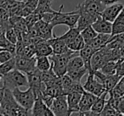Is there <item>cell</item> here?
Returning <instances> with one entry per match:
<instances>
[{"label": "cell", "instance_id": "obj_1", "mask_svg": "<svg viewBox=\"0 0 124 116\" xmlns=\"http://www.w3.org/2000/svg\"><path fill=\"white\" fill-rule=\"evenodd\" d=\"M0 107L2 109V115L9 116H27L31 115V110L22 108L15 99L11 90L4 87V93L0 100Z\"/></svg>", "mask_w": 124, "mask_h": 116}, {"label": "cell", "instance_id": "obj_2", "mask_svg": "<svg viewBox=\"0 0 124 116\" xmlns=\"http://www.w3.org/2000/svg\"><path fill=\"white\" fill-rule=\"evenodd\" d=\"M78 52L68 51L67 53H61V54H54L52 53L49 57L50 63H51V68L54 74L58 77L62 76L66 73V67L69 59L71 57L77 55Z\"/></svg>", "mask_w": 124, "mask_h": 116}, {"label": "cell", "instance_id": "obj_3", "mask_svg": "<svg viewBox=\"0 0 124 116\" xmlns=\"http://www.w3.org/2000/svg\"><path fill=\"white\" fill-rule=\"evenodd\" d=\"M64 9V5H60L59 10L56 11L53 20L50 22L53 27L59 25H66L69 27H74L76 26L78 20L79 18V10L76 8V9L71 12H62V9Z\"/></svg>", "mask_w": 124, "mask_h": 116}, {"label": "cell", "instance_id": "obj_4", "mask_svg": "<svg viewBox=\"0 0 124 116\" xmlns=\"http://www.w3.org/2000/svg\"><path fill=\"white\" fill-rule=\"evenodd\" d=\"M2 79L4 81L3 87L9 88V90H12L16 87H28V81L26 74L16 69H14L11 71L3 75Z\"/></svg>", "mask_w": 124, "mask_h": 116}, {"label": "cell", "instance_id": "obj_5", "mask_svg": "<svg viewBox=\"0 0 124 116\" xmlns=\"http://www.w3.org/2000/svg\"><path fill=\"white\" fill-rule=\"evenodd\" d=\"M11 92L16 101L21 107L26 110H31L36 99V96L31 87H28L27 89L25 91H21L19 87H16L12 89Z\"/></svg>", "mask_w": 124, "mask_h": 116}, {"label": "cell", "instance_id": "obj_6", "mask_svg": "<svg viewBox=\"0 0 124 116\" xmlns=\"http://www.w3.org/2000/svg\"><path fill=\"white\" fill-rule=\"evenodd\" d=\"M28 81V87L32 89L35 96L39 97L41 92L45 89V86L41 80V71L35 69L32 71L26 74Z\"/></svg>", "mask_w": 124, "mask_h": 116}, {"label": "cell", "instance_id": "obj_7", "mask_svg": "<svg viewBox=\"0 0 124 116\" xmlns=\"http://www.w3.org/2000/svg\"><path fill=\"white\" fill-rule=\"evenodd\" d=\"M83 87L84 91L90 92V93L93 94L97 97L100 96L103 92H105V89L104 87L103 84L98 79L95 78L93 72L88 73V77H87L85 83L83 85Z\"/></svg>", "mask_w": 124, "mask_h": 116}, {"label": "cell", "instance_id": "obj_8", "mask_svg": "<svg viewBox=\"0 0 124 116\" xmlns=\"http://www.w3.org/2000/svg\"><path fill=\"white\" fill-rule=\"evenodd\" d=\"M49 109L56 116H69L70 111L68 109L66 95H59L54 98Z\"/></svg>", "mask_w": 124, "mask_h": 116}, {"label": "cell", "instance_id": "obj_9", "mask_svg": "<svg viewBox=\"0 0 124 116\" xmlns=\"http://www.w3.org/2000/svg\"><path fill=\"white\" fill-rule=\"evenodd\" d=\"M105 7V6L100 2V0H84L82 4L78 5L79 9L94 16H100Z\"/></svg>", "mask_w": 124, "mask_h": 116}, {"label": "cell", "instance_id": "obj_10", "mask_svg": "<svg viewBox=\"0 0 124 116\" xmlns=\"http://www.w3.org/2000/svg\"><path fill=\"white\" fill-rule=\"evenodd\" d=\"M16 58V69L24 74H27L36 69V56L31 58L15 56Z\"/></svg>", "mask_w": 124, "mask_h": 116}, {"label": "cell", "instance_id": "obj_11", "mask_svg": "<svg viewBox=\"0 0 124 116\" xmlns=\"http://www.w3.org/2000/svg\"><path fill=\"white\" fill-rule=\"evenodd\" d=\"M34 28L37 31V35L39 36L40 38L43 40H48L50 38H53V29L54 27L49 24V23L46 22V21H43V20H39L38 22L35 23Z\"/></svg>", "mask_w": 124, "mask_h": 116}, {"label": "cell", "instance_id": "obj_12", "mask_svg": "<svg viewBox=\"0 0 124 116\" xmlns=\"http://www.w3.org/2000/svg\"><path fill=\"white\" fill-rule=\"evenodd\" d=\"M122 10H123V4L115 3V4H112L110 5L105 6L102 10V12L100 13V16L106 21L112 22Z\"/></svg>", "mask_w": 124, "mask_h": 116}, {"label": "cell", "instance_id": "obj_13", "mask_svg": "<svg viewBox=\"0 0 124 116\" xmlns=\"http://www.w3.org/2000/svg\"><path fill=\"white\" fill-rule=\"evenodd\" d=\"M31 115L33 116H54L51 109L44 103L40 97H37L31 109Z\"/></svg>", "mask_w": 124, "mask_h": 116}, {"label": "cell", "instance_id": "obj_14", "mask_svg": "<svg viewBox=\"0 0 124 116\" xmlns=\"http://www.w3.org/2000/svg\"><path fill=\"white\" fill-rule=\"evenodd\" d=\"M91 26L97 33L110 35L111 33V22L105 20L100 15L92 23Z\"/></svg>", "mask_w": 124, "mask_h": 116}, {"label": "cell", "instance_id": "obj_15", "mask_svg": "<svg viewBox=\"0 0 124 116\" xmlns=\"http://www.w3.org/2000/svg\"><path fill=\"white\" fill-rule=\"evenodd\" d=\"M52 48V52L54 54H61V53H67L70 51L66 43L63 40L60 39L59 36H54L53 38L47 40Z\"/></svg>", "mask_w": 124, "mask_h": 116}, {"label": "cell", "instance_id": "obj_16", "mask_svg": "<svg viewBox=\"0 0 124 116\" xmlns=\"http://www.w3.org/2000/svg\"><path fill=\"white\" fill-rule=\"evenodd\" d=\"M82 92H71L66 94V101H67L68 109L70 111V115L72 113L79 110V101L81 98Z\"/></svg>", "mask_w": 124, "mask_h": 116}, {"label": "cell", "instance_id": "obj_17", "mask_svg": "<svg viewBox=\"0 0 124 116\" xmlns=\"http://www.w3.org/2000/svg\"><path fill=\"white\" fill-rule=\"evenodd\" d=\"M35 56H50L53 53L52 48L47 40L41 39L34 45Z\"/></svg>", "mask_w": 124, "mask_h": 116}, {"label": "cell", "instance_id": "obj_18", "mask_svg": "<svg viewBox=\"0 0 124 116\" xmlns=\"http://www.w3.org/2000/svg\"><path fill=\"white\" fill-rule=\"evenodd\" d=\"M96 98H97V96L84 91L83 92V94H82L81 98H80L79 101V105H78L79 106V110L78 111L90 110L93 102H94Z\"/></svg>", "mask_w": 124, "mask_h": 116}, {"label": "cell", "instance_id": "obj_19", "mask_svg": "<svg viewBox=\"0 0 124 116\" xmlns=\"http://www.w3.org/2000/svg\"><path fill=\"white\" fill-rule=\"evenodd\" d=\"M94 52H96L89 44H85L84 47L80 50L78 53H79V56L82 58V59L83 60V63L84 65L88 70V73L89 72H93L91 70V66H90V59H91L92 56L94 53Z\"/></svg>", "mask_w": 124, "mask_h": 116}, {"label": "cell", "instance_id": "obj_20", "mask_svg": "<svg viewBox=\"0 0 124 116\" xmlns=\"http://www.w3.org/2000/svg\"><path fill=\"white\" fill-rule=\"evenodd\" d=\"M124 33V11L122 10L117 17L111 22L110 36Z\"/></svg>", "mask_w": 124, "mask_h": 116}, {"label": "cell", "instance_id": "obj_21", "mask_svg": "<svg viewBox=\"0 0 124 116\" xmlns=\"http://www.w3.org/2000/svg\"><path fill=\"white\" fill-rule=\"evenodd\" d=\"M110 34H101V33H98L97 36L90 42V43L88 44L95 50L98 51L100 48H102L103 47H105L107 43V41L110 38Z\"/></svg>", "mask_w": 124, "mask_h": 116}, {"label": "cell", "instance_id": "obj_22", "mask_svg": "<svg viewBox=\"0 0 124 116\" xmlns=\"http://www.w3.org/2000/svg\"><path fill=\"white\" fill-rule=\"evenodd\" d=\"M107 94H108V92L105 91V92H103L100 96L97 97V98L95 99V101L93 102V105H92L91 109H90V110L93 111V113H95L98 116H100V113L101 112V110L103 109L104 106H105V102H106Z\"/></svg>", "mask_w": 124, "mask_h": 116}, {"label": "cell", "instance_id": "obj_23", "mask_svg": "<svg viewBox=\"0 0 124 116\" xmlns=\"http://www.w3.org/2000/svg\"><path fill=\"white\" fill-rule=\"evenodd\" d=\"M58 78L59 77L54 74L52 68H50L49 70H46V71L41 72V80L43 83L44 84L45 87L54 85L57 81Z\"/></svg>", "mask_w": 124, "mask_h": 116}, {"label": "cell", "instance_id": "obj_24", "mask_svg": "<svg viewBox=\"0 0 124 116\" xmlns=\"http://www.w3.org/2000/svg\"><path fill=\"white\" fill-rule=\"evenodd\" d=\"M84 66V63H83V60L82 59L81 57L75 55V56L71 57L69 59V61H68L67 67H66V72L78 70V69H81Z\"/></svg>", "mask_w": 124, "mask_h": 116}, {"label": "cell", "instance_id": "obj_25", "mask_svg": "<svg viewBox=\"0 0 124 116\" xmlns=\"http://www.w3.org/2000/svg\"><path fill=\"white\" fill-rule=\"evenodd\" d=\"M36 68L43 72L51 68V63L48 56H36Z\"/></svg>", "mask_w": 124, "mask_h": 116}, {"label": "cell", "instance_id": "obj_26", "mask_svg": "<svg viewBox=\"0 0 124 116\" xmlns=\"http://www.w3.org/2000/svg\"><path fill=\"white\" fill-rule=\"evenodd\" d=\"M97 34H98V33L94 31V29L92 27L91 25L88 26L87 27H85L84 29H83L80 31V35H81L82 37H83L85 44L90 43V42L97 36Z\"/></svg>", "mask_w": 124, "mask_h": 116}, {"label": "cell", "instance_id": "obj_27", "mask_svg": "<svg viewBox=\"0 0 124 116\" xmlns=\"http://www.w3.org/2000/svg\"><path fill=\"white\" fill-rule=\"evenodd\" d=\"M79 34H80V31L76 26H74V27H69V30L65 34L59 36V37L61 40H63L66 43V45H67L70 42H71L74 38H76Z\"/></svg>", "mask_w": 124, "mask_h": 116}, {"label": "cell", "instance_id": "obj_28", "mask_svg": "<svg viewBox=\"0 0 124 116\" xmlns=\"http://www.w3.org/2000/svg\"><path fill=\"white\" fill-rule=\"evenodd\" d=\"M110 96L115 97H120L122 96H124V78H122L119 80V81L116 84V86L108 92Z\"/></svg>", "mask_w": 124, "mask_h": 116}, {"label": "cell", "instance_id": "obj_29", "mask_svg": "<svg viewBox=\"0 0 124 116\" xmlns=\"http://www.w3.org/2000/svg\"><path fill=\"white\" fill-rule=\"evenodd\" d=\"M9 12L6 9L3 7H0V26L5 31L9 26H12L9 21Z\"/></svg>", "mask_w": 124, "mask_h": 116}, {"label": "cell", "instance_id": "obj_30", "mask_svg": "<svg viewBox=\"0 0 124 116\" xmlns=\"http://www.w3.org/2000/svg\"><path fill=\"white\" fill-rule=\"evenodd\" d=\"M85 43L83 41V37H82L81 35H78L76 38L72 40L71 42H70L69 43L67 44V47L71 51H74V52H79L82 48L84 47Z\"/></svg>", "mask_w": 124, "mask_h": 116}, {"label": "cell", "instance_id": "obj_31", "mask_svg": "<svg viewBox=\"0 0 124 116\" xmlns=\"http://www.w3.org/2000/svg\"><path fill=\"white\" fill-rule=\"evenodd\" d=\"M88 73V70L86 67H83L81 69H78L76 70H72V71H68L66 74H67L74 81L76 82H81V80L86 74Z\"/></svg>", "mask_w": 124, "mask_h": 116}, {"label": "cell", "instance_id": "obj_32", "mask_svg": "<svg viewBox=\"0 0 124 116\" xmlns=\"http://www.w3.org/2000/svg\"><path fill=\"white\" fill-rule=\"evenodd\" d=\"M14 69H16V58H15V56L11 58L10 59L0 64V75H4Z\"/></svg>", "mask_w": 124, "mask_h": 116}, {"label": "cell", "instance_id": "obj_33", "mask_svg": "<svg viewBox=\"0 0 124 116\" xmlns=\"http://www.w3.org/2000/svg\"><path fill=\"white\" fill-rule=\"evenodd\" d=\"M0 48H3L4 50H7V51L10 52L14 56L16 54V44L11 43L5 37L4 33L0 36Z\"/></svg>", "mask_w": 124, "mask_h": 116}, {"label": "cell", "instance_id": "obj_34", "mask_svg": "<svg viewBox=\"0 0 124 116\" xmlns=\"http://www.w3.org/2000/svg\"><path fill=\"white\" fill-rule=\"evenodd\" d=\"M116 61H108L104 64L99 70L105 75H113L116 74Z\"/></svg>", "mask_w": 124, "mask_h": 116}, {"label": "cell", "instance_id": "obj_35", "mask_svg": "<svg viewBox=\"0 0 124 116\" xmlns=\"http://www.w3.org/2000/svg\"><path fill=\"white\" fill-rule=\"evenodd\" d=\"M100 116H122L118 111H116L108 102H105L103 109L100 113Z\"/></svg>", "mask_w": 124, "mask_h": 116}, {"label": "cell", "instance_id": "obj_36", "mask_svg": "<svg viewBox=\"0 0 124 116\" xmlns=\"http://www.w3.org/2000/svg\"><path fill=\"white\" fill-rule=\"evenodd\" d=\"M4 36L13 44H16L17 42V32L13 26H9L4 31Z\"/></svg>", "mask_w": 124, "mask_h": 116}, {"label": "cell", "instance_id": "obj_37", "mask_svg": "<svg viewBox=\"0 0 124 116\" xmlns=\"http://www.w3.org/2000/svg\"><path fill=\"white\" fill-rule=\"evenodd\" d=\"M39 20H41V15H40L39 14L35 13L34 11L25 17V21H26V25H27L28 28L34 26L35 23L38 22Z\"/></svg>", "mask_w": 124, "mask_h": 116}, {"label": "cell", "instance_id": "obj_38", "mask_svg": "<svg viewBox=\"0 0 124 116\" xmlns=\"http://www.w3.org/2000/svg\"><path fill=\"white\" fill-rule=\"evenodd\" d=\"M38 4V0H26V2H24V6L31 13L37 9Z\"/></svg>", "mask_w": 124, "mask_h": 116}, {"label": "cell", "instance_id": "obj_39", "mask_svg": "<svg viewBox=\"0 0 124 116\" xmlns=\"http://www.w3.org/2000/svg\"><path fill=\"white\" fill-rule=\"evenodd\" d=\"M124 58H122L116 61V74L123 76L124 75Z\"/></svg>", "mask_w": 124, "mask_h": 116}, {"label": "cell", "instance_id": "obj_40", "mask_svg": "<svg viewBox=\"0 0 124 116\" xmlns=\"http://www.w3.org/2000/svg\"><path fill=\"white\" fill-rule=\"evenodd\" d=\"M14 55L10 53V52L7 51V50H2L0 51V64L4 63V62L7 61V60L13 58Z\"/></svg>", "mask_w": 124, "mask_h": 116}, {"label": "cell", "instance_id": "obj_41", "mask_svg": "<svg viewBox=\"0 0 124 116\" xmlns=\"http://www.w3.org/2000/svg\"><path fill=\"white\" fill-rule=\"evenodd\" d=\"M116 109L122 115H123L124 114V96H122V97L119 98Z\"/></svg>", "mask_w": 124, "mask_h": 116}, {"label": "cell", "instance_id": "obj_42", "mask_svg": "<svg viewBox=\"0 0 124 116\" xmlns=\"http://www.w3.org/2000/svg\"><path fill=\"white\" fill-rule=\"evenodd\" d=\"M123 1L124 0H100V2L105 6L110 5V4H115V3H122V4H123Z\"/></svg>", "mask_w": 124, "mask_h": 116}, {"label": "cell", "instance_id": "obj_43", "mask_svg": "<svg viewBox=\"0 0 124 116\" xmlns=\"http://www.w3.org/2000/svg\"><path fill=\"white\" fill-rule=\"evenodd\" d=\"M4 93V87H0V100H1V98H2Z\"/></svg>", "mask_w": 124, "mask_h": 116}, {"label": "cell", "instance_id": "obj_44", "mask_svg": "<svg viewBox=\"0 0 124 116\" xmlns=\"http://www.w3.org/2000/svg\"><path fill=\"white\" fill-rule=\"evenodd\" d=\"M6 1H7V0H0V6L2 5V4H4V3H5Z\"/></svg>", "mask_w": 124, "mask_h": 116}, {"label": "cell", "instance_id": "obj_45", "mask_svg": "<svg viewBox=\"0 0 124 116\" xmlns=\"http://www.w3.org/2000/svg\"><path fill=\"white\" fill-rule=\"evenodd\" d=\"M16 1H19V2H26V0H16Z\"/></svg>", "mask_w": 124, "mask_h": 116}, {"label": "cell", "instance_id": "obj_46", "mask_svg": "<svg viewBox=\"0 0 124 116\" xmlns=\"http://www.w3.org/2000/svg\"><path fill=\"white\" fill-rule=\"evenodd\" d=\"M1 80H2V75H0V81H1Z\"/></svg>", "mask_w": 124, "mask_h": 116}, {"label": "cell", "instance_id": "obj_47", "mask_svg": "<svg viewBox=\"0 0 124 116\" xmlns=\"http://www.w3.org/2000/svg\"><path fill=\"white\" fill-rule=\"evenodd\" d=\"M2 50H4V49H3V48H0V51H2Z\"/></svg>", "mask_w": 124, "mask_h": 116}]
</instances>
